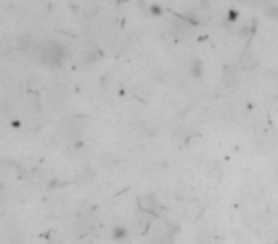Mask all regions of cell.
Returning <instances> with one entry per match:
<instances>
[{
	"label": "cell",
	"mask_w": 278,
	"mask_h": 244,
	"mask_svg": "<svg viewBox=\"0 0 278 244\" xmlns=\"http://www.w3.org/2000/svg\"><path fill=\"white\" fill-rule=\"evenodd\" d=\"M40 61L46 67L58 69L65 61V48L58 42H46L40 46Z\"/></svg>",
	"instance_id": "6da1fadb"
},
{
	"label": "cell",
	"mask_w": 278,
	"mask_h": 244,
	"mask_svg": "<svg viewBox=\"0 0 278 244\" xmlns=\"http://www.w3.org/2000/svg\"><path fill=\"white\" fill-rule=\"evenodd\" d=\"M113 236H115L116 240L124 238V236H126V229H124V227H115V231H113Z\"/></svg>",
	"instance_id": "3957f363"
},
{
	"label": "cell",
	"mask_w": 278,
	"mask_h": 244,
	"mask_svg": "<svg viewBox=\"0 0 278 244\" xmlns=\"http://www.w3.org/2000/svg\"><path fill=\"white\" fill-rule=\"evenodd\" d=\"M151 244H172V238H170L168 235L156 236V238H155V240H153Z\"/></svg>",
	"instance_id": "7a4b0ae2"
}]
</instances>
